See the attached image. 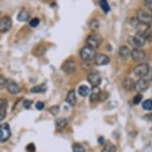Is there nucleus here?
<instances>
[{
	"label": "nucleus",
	"instance_id": "nucleus-1",
	"mask_svg": "<svg viewBox=\"0 0 152 152\" xmlns=\"http://www.w3.org/2000/svg\"><path fill=\"white\" fill-rule=\"evenodd\" d=\"M96 51L94 49L89 47V46H85L80 50V56L81 59L85 61H91L93 60L96 57Z\"/></svg>",
	"mask_w": 152,
	"mask_h": 152
},
{
	"label": "nucleus",
	"instance_id": "nucleus-15",
	"mask_svg": "<svg viewBox=\"0 0 152 152\" xmlns=\"http://www.w3.org/2000/svg\"><path fill=\"white\" fill-rule=\"evenodd\" d=\"M101 92H102L100 89L99 86L98 87L92 88V91H91V94H90V100H91V102H96V101L100 100V96Z\"/></svg>",
	"mask_w": 152,
	"mask_h": 152
},
{
	"label": "nucleus",
	"instance_id": "nucleus-19",
	"mask_svg": "<svg viewBox=\"0 0 152 152\" xmlns=\"http://www.w3.org/2000/svg\"><path fill=\"white\" fill-rule=\"evenodd\" d=\"M130 55H131V50L129 48L126 46V45H123L120 48L119 50V56L120 58H122L124 60H126L128 58Z\"/></svg>",
	"mask_w": 152,
	"mask_h": 152
},
{
	"label": "nucleus",
	"instance_id": "nucleus-3",
	"mask_svg": "<svg viewBox=\"0 0 152 152\" xmlns=\"http://www.w3.org/2000/svg\"><path fill=\"white\" fill-rule=\"evenodd\" d=\"M136 19L141 24L149 26L152 23V15L144 10H140L137 12Z\"/></svg>",
	"mask_w": 152,
	"mask_h": 152
},
{
	"label": "nucleus",
	"instance_id": "nucleus-36",
	"mask_svg": "<svg viewBox=\"0 0 152 152\" xmlns=\"http://www.w3.org/2000/svg\"><path fill=\"white\" fill-rule=\"evenodd\" d=\"M26 150H27L28 152H35V147L34 145L33 144V143H30L26 147Z\"/></svg>",
	"mask_w": 152,
	"mask_h": 152
},
{
	"label": "nucleus",
	"instance_id": "nucleus-39",
	"mask_svg": "<svg viewBox=\"0 0 152 152\" xmlns=\"http://www.w3.org/2000/svg\"><path fill=\"white\" fill-rule=\"evenodd\" d=\"M99 142H100V144H103V143H104V138L103 137L99 138Z\"/></svg>",
	"mask_w": 152,
	"mask_h": 152
},
{
	"label": "nucleus",
	"instance_id": "nucleus-14",
	"mask_svg": "<svg viewBox=\"0 0 152 152\" xmlns=\"http://www.w3.org/2000/svg\"><path fill=\"white\" fill-rule=\"evenodd\" d=\"M8 107V101L5 98L0 99V121L4 120L7 115V109Z\"/></svg>",
	"mask_w": 152,
	"mask_h": 152
},
{
	"label": "nucleus",
	"instance_id": "nucleus-21",
	"mask_svg": "<svg viewBox=\"0 0 152 152\" xmlns=\"http://www.w3.org/2000/svg\"><path fill=\"white\" fill-rule=\"evenodd\" d=\"M30 18V14L26 11V10H22L18 13L17 16V19L20 22H26Z\"/></svg>",
	"mask_w": 152,
	"mask_h": 152
},
{
	"label": "nucleus",
	"instance_id": "nucleus-11",
	"mask_svg": "<svg viewBox=\"0 0 152 152\" xmlns=\"http://www.w3.org/2000/svg\"><path fill=\"white\" fill-rule=\"evenodd\" d=\"M6 88L10 94L13 95L18 94V92H20V88H19L18 85L15 82V80H11V79H7V80Z\"/></svg>",
	"mask_w": 152,
	"mask_h": 152
},
{
	"label": "nucleus",
	"instance_id": "nucleus-16",
	"mask_svg": "<svg viewBox=\"0 0 152 152\" xmlns=\"http://www.w3.org/2000/svg\"><path fill=\"white\" fill-rule=\"evenodd\" d=\"M135 82L131 77H126L123 81V87L126 91H132L135 88Z\"/></svg>",
	"mask_w": 152,
	"mask_h": 152
},
{
	"label": "nucleus",
	"instance_id": "nucleus-29",
	"mask_svg": "<svg viewBox=\"0 0 152 152\" xmlns=\"http://www.w3.org/2000/svg\"><path fill=\"white\" fill-rule=\"evenodd\" d=\"M45 50H46V49H45V46H43V45H39V46L37 48V50H35L34 53L36 56H42V55L45 53Z\"/></svg>",
	"mask_w": 152,
	"mask_h": 152
},
{
	"label": "nucleus",
	"instance_id": "nucleus-35",
	"mask_svg": "<svg viewBox=\"0 0 152 152\" xmlns=\"http://www.w3.org/2000/svg\"><path fill=\"white\" fill-rule=\"evenodd\" d=\"M45 107V104H44V103L42 102V101H38V102L36 104V108L37 110H42Z\"/></svg>",
	"mask_w": 152,
	"mask_h": 152
},
{
	"label": "nucleus",
	"instance_id": "nucleus-18",
	"mask_svg": "<svg viewBox=\"0 0 152 152\" xmlns=\"http://www.w3.org/2000/svg\"><path fill=\"white\" fill-rule=\"evenodd\" d=\"M68 120L66 118H58L56 120V128L58 131H62L63 129H65V127H67L68 125Z\"/></svg>",
	"mask_w": 152,
	"mask_h": 152
},
{
	"label": "nucleus",
	"instance_id": "nucleus-9",
	"mask_svg": "<svg viewBox=\"0 0 152 152\" xmlns=\"http://www.w3.org/2000/svg\"><path fill=\"white\" fill-rule=\"evenodd\" d=\"M12 27V21L10 17L4 16L0 18V33L5 34L7 33Z\"/></svg>",
	"mask_w": 152,
	"mask_h": 152
},
{
	"label": "nucleus",
	"instance_id": "nucleus-20",
	"mask_svg": "<svg viewBox=\"0 0 152 152\" xmlns=\"http://www.w3.org/2000/svg\"><path fill=\"white\" fill-rule=\"evenodd\" d=\"M88 27L92 32H96L100 27V22L97 19H92L88 23Z\"/></svg>",
	"mask_w": 152,
	"mask_h": 152
},
{
	"label": "nucleus",
	"instance_id": "nucleus-10",
	"mask_svg": "<svg viewBox=\"0 0 152 152\" xmlns=\"http://www.w3.org/2000/svg\"><path fill=\"white\" fill-rule=\"evenodd\" d=\"M150 86L149 80L143 78H140L139 80L135 82V88L139 93L140 92H143L145 91H147L148 89V88Z\"/></svg>",
	"mask_w": 152,
	"mask_h": 152
},
{
	"label": "nucleus",
	"instance_id": "nucleus-31",
	"mask_svg": "<svg viewBox=\"0 0 152 152\" xmlns=\"http://www.w3.org/2000/svg\"><path fill=\"white\" fill-rule=\"evenodd\" d=\"M50 112L53 115H57L60 112V107H59V106H57V105L53 106V107H50Z\"/></svg>",
	"mask_w": 152,
	"mask_h": 152
},
{
	"label": "nucleus",
	"instance_id": "nucleus-7",
	"mask_svg": "<svg viewBox=\"0 0 152 152\" xmlns=\"http://www.w3.org/2000/svg\"><path fill=\"white\" fill-rule=\"evenodd\" d=\"M88 82L93 86V87H98L101 83L102 77L101 75L97 71H93V72H90L89 74L88 75L87 77Z\"/></svg>",
	"mask_w": 152,
	"mask_h": 152
},
{
	"label": "nucleus",
	"instance_id": "nucleus-34",
	"mask_svg": "<svg viewBox=\"0 0 152 152\" xmlns=\"http://www.w3.org/2000/svg\"><path fill=\"white\" fill-rule=\"evenodd\" d=\"M144 3L147 9L152 11V0H144Z\"/></svg>",
	"mask_w": 152,
	"mask_h": 152
},
{
	"label": "nucleus",
	"instance_id": "nucleus-24",
	"mask_svg": "<svg viewBox=\"0 0 152 152\" xmlns=\"http://www.w3.org/2000/svg\"><path fill=\"white\" fill-rule=\"evenodd\" d=\"M100 8L102 9L104 13H108L110 10V7L108 4V2L107 0H100Z\"/></svg>",
	"mask_w": 152,
	"mask_h": 152
},
{
	"label": "nucleus",
	"instance_id": "nucleus-8",
	"mask_svg": "<svg viewBox=\"0 0 152 152\" xmlns=\"http://www.w3.org/2000/svg\"><path fill=\"white\" fill-rule=\"evenodd\" d=\"M11 135L10 127L8 124H3L0 125V142H6L10 139Z\"/></svg>",
	"mask_w": 152,
	"mask_h": 152
},
{
	"label": "nucleus",
	"instance_id": "nucleus-30",
	"mask_svg": "<svg viewBox=\"0 0 152 152\" xmlns=\"http://www.w3.org/2000/svg\"><path fill=\"white\" fill-rule=\"evenodd\" d=\"M142 96L141 95V93H138V94H136L134 96V98H133V104H140L141 101H142Z\"/></svg>",
	"mask_w": 152,
	"mask_h": 152
},
{
	"label": "nucleus",
	"instance_id": "nucleus-4",
	"mask_svg": "<svg viewBox=\"0 0 152 152\" xmlns=\"http://www.w3.org/2000/svg\"><path fill=\"white\" fill-rule=\"evenodd\" d=\"M150 71V66L147 63H141L136 65L134 69V74L139 78H143L146 77Z\"/></svg>",
	"mask_w": 152,
	"mask_h": 152
},
{
	"label": "nucleus",
	"instance_id": "nucleus-2",
	"mask_svg": "<svg viewBox=\"0 0 152 152\" xmlns=\"http://www.w3.org/2000/svg\"><path fill=\"white\" fill-rule=\"evenodd\" d=\"M102 43V37L100 34H92L88 36L87 39H86V44L88 46L92 48V49H96L101 45Z\"/></svg>",
	"mask_w": 152,
	"mask_h": 152
},
{
	"label": "nucleus",
	"instance_id": "nucleus-5",
	"mask_svg": "<svg viewBox=\"0 0 152 152\" xmlns=\"http://www.w3.org/2000/svg\"><path fill=\"white\" fill-rule=\"evenodd\" d=\"M130 39L132 40V42H131L132 45H134L138 48L143 46L146 44V42H147L144 34H143V32H141V31H139V32L136 33L135 36L131 37Z\"/></svg>",
	"mask_w": 152,
	"mask_h": 152
},
{
	"label": "nucleus",
	"instance_id": "nucleus-28",
	"mask_svg": "<svg viewBox=\"0 0 152 152\" xmlns=\"http://www.w3.org/2000/svg\"><path fill=\"white\" fill-rule=\"evenodd\" d=\"M72 151L73 152H86L85 148L80 143H74L72 146Z\"/></svg>",
	"mask_w": 152,
	"mask_h": 152
},
{
	"label": "nucleus",
	"instance_id": "nucleus-27",
	"mask_svg": "<svg viewBox=\"0 0 152 152\" xmlns=\"http://www.w3.org/2000/svg\"><path fill=\"white\" fill-rule=\"evenodd\" d=\"M142 107L144 110H147V111L152 110V100L148 99V100H146L145 101H143L142 104Z\"/></svg>",
	"mask_w": 152,
	"mask_h": 152
},
{
	"label": "nucleus",
	"instance_id": "nucleus-12",
	"mask_svg": "<svg viewBox=\"0 0 152 152\" xmlns=\"http://www.w3.org/2000/svg\"><path fill=\"white\" fill-rule=\"evenodd\" d=\"M131 57L136 62H140L144 59L146 54L144 51L140 50V48H135L131 51Z\"/></svg>",
	"mask_w": 152,
	"mask_h": 152
},
{
	"label": "nucleus",
	"instance_id": "nucleus-13",
	"mask_svg": "<svg viewBox=\"0 0 152 152\" xmlns=\"http://www.w3.org/2000/svg\"><path fill=\"white\" fill-rule=\"evenodd\" d=\"M94 60L96 65H99V66L107 65L110 62L109 58L104 53H98V54L96 55Z\"/></svg>",
	"mask_w": 152,
	"mask_h": 152
},
{
	"label": "nucleus",
	"instance_id": "nucleus-33",
	"mask_svg": "<svg viewBox=\"0 0 152 152\" xmlns=\"http://www.w3.org/2000/svg\"><path fill=\"white\" fill-rule=\"evenodd\" d=\"M7 79H6L3 75H0V89H3V88L6 87V83H7Z\"/></svg>",
	"mask_w": 152,
	"mask_h": 152
},
{
	"label": "nucleus",
	"instance_id": "nucleus-6",
	"mask_svg": "<svg viewBox=\"0 0 152 152\" xmlns=\"http://www.w3.org/2000/svg\"><path fill=\"white\" fill-rule=\"evenodd\" d=\"M76 68H77V64H76V61L72 58H69L65 61V62L63 63L62 66H61V69L67 74H71L76 71Z\"/></svg>",
	"mask_w": 152,
	"mask_h": 152
},
{
	"label": "nucleus",
	"instance_id": "nucleus-37",
	"mask_svg": "<svg viewBox=\"0 0 152 152\" xmlns=\"http://www.w3.org/2000/svg\"><path fill=\"white\" fill-rule=\"evenodd\" d=\"M108 97V94L107 93H105V92H101V94H100V101H104Z\"/></svg>",
	"mask_w": 152,
	"mask_h": 152
},
{
	"label": "nucleus",
	"instance_id": "nucleus-26",
	"mask_svg": "<svg viewBox=\"0 0 152 152\" xmlns=\"http://www.w3.org/2000/svg\"><path fill=\"white\" fill-rule=\"evenodd\" d=\"M115 145L112 144V142H107L105 145L102 152H115Z\"/></svg>",
	"mask_w": 152,
	"mask_h": 152
},
{
	"label": "nucleus",
	"instance_id": "nucleus-22",
	"mask_svg": "<svg viewBox=\"0 0 152 152\" xmlns=\"http://www.w3.org/2000/svg\"><path fill=\"white\" fill-rule=\"evenodd\" d=\"M90 89L89 88L86 86V85H81L78 88V93L81 96H84V97H86L88 95H89Z\"/></svg>",
	"mask_w": 152,
	"mask_h": 152
},
{
	"label": "nucleus",
	"instance_id": "nucleus-38",
	"mask_svg": "<svg viewBox=\"0 0 152 152\" xmlns=\"http://www.w3.org/2000/svg\"><path fill=\"white\" fill-rule=\"evenodd\" d=\"M32 100H25L24 101V103H23V105H24V107H26V108H30V106H31V104H32Z\"/></svg>",
	"mask_w": 152,
	"mask_h": 152
},
{
	"label": "nucleus",
	"instance_id": "nucleus-32",
	"mask_svg": "<svg viewBox=\"0 0 152 152\" xmlns=\"http://www.w3.org/2000/svg\"><path fill=\"white\" fill-rule=\"evenodd\" d=\"M39 23H40L39 18H34L33 19L30 20V26L31 27H36V26H37L39 25Z\"/></svg>",
	"mask_w": 152,
	"mask_h": 152
},
{
	"label": "nucleus",
	"instance_id": "nucleus-23",
	"mask_svg": "<svg viewBox=\"0 0 152 152\" xmlns=\"http://www.w3.org/2000/svg\"><path fill=\"white\" fill-rule=\"evenodd\" d=\"M144 36L146 37V40L151 42L152 41V26L151 25L147 26V29L144 30Z\"/></svg>",
	"mask_w": 152,
	"mask_h": 152
},
{
	"label": "nucleus",
	"instance_id": "nucleus-25",
	"mask_svg": "<svg viewBox=\"0 0 152 152\" xmlns=\"http://www.w3.org/2000/svg\"><path fill=\"white\" fill-rule=\"evenodd\" d=\"M45 86L44 85H37V86H34L31 89H30V92H33V93H39V92H43L45 91Z\"/></svg>",
	"mask_w": 152,
	"mask_h": 152
},
{
	"label": "nucleus",
	"instance_id": "nucleus-17",
	"mask_svg": "<svg viewBox=\"0 0 152 152\" xmlns=\"http://www.w3.org/2000/svg\"><path fill=\"white\" fill-rule=\"evenodd\" d=\"M65 101L67 104H69L71 106H74L77 103V96H76V92L74 90H70L67 93Z\"/></svg>",
	"mask_w": 152,
	"mask_h": 152
}]
</instances>
